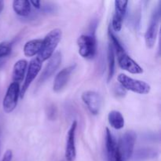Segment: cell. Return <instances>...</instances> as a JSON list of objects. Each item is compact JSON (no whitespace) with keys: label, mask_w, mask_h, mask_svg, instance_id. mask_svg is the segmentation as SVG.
I'll return each instance as SVG.
<instances>
[{"label":"cell","mask_w":161,"mask_h":161,"mask_svg":"<svg viewBox=\"0 0 161 161\" xmlns=\"http://www.w3.org/2000/svg\"><path fill=\"white\" fill-rule=\"evenodd\" d=\"M42 39H32L25 43L24 47V54L26 57H33L39 54L42 48Z\"/></svg>","instance_id":"16"},{"label":"cell","mask_w":161,"mask_h":161,"mask_svg":"<svg viewBox=\"0 0 161 161\" xmlns=\"http://www.w3.org/2000/svg\"><path fill=\"white\" fill-rule=\"evenodd\" d=\"M128 1H115V14L112 20V26L114 31H119L122 28L123 20L127 11Z\"/></svg>","instance_id":"10"},{"label":"cell","mask_w":161,"mask_h":161,"mask_svg":"<svg viewBox=\"0 0 161 161\" xmlns=\"http://www.w3.org/2000/svg\"><path fill=\"white\" fill-rule=\"evenodd\" d=\"M108 123L116 130H120L124 127V118L120 112L113 110L108 113Z\"/></svg>","instance_id":"18"},{"label":"cell","mask_w":161,"mask_h":161,"mask_svg":"<svg viewBox=\"0 0 161 161\" xmlns=\"http://www.w3.org/2000/svg\"><path fill=\"white\" fill-rule=\"evenodd\" d=\"M27 68H28V62L25 60H19L14 64L12 73V79L14 83L20 84L23 81Z\"/></svg>","instance_id":"14"},{"label":"cell","mask_w":161,"mask_h":161,"mask_svg":"<svg viewBox=\"0 0 161 161\" xmlns=\"http://www.w3.org/2000/svg\"><path fill=\"white\" fill-rule=\"evenodd\" d=\"M136 142V135L134 131H127L123 135L117 144V149L123 161H127L131 157Z\"/></svg>","instance_id":"3"},{"label":"cell","mask_w":161,"mask_h":161,"mask_svg":"<svg viewBox=\"0 0 161 161\" xmlns=\"http://www.w3.org/2000/svg\"><path fill=\"white\" fill-rule=\"evenodd\" d=\"M61 63V53L60 52H56L53 53V56L49 59L48 63L46 65L45 69L42 71L41 76L39 78V83H43L44 81L50 78L51 75H53L57 69L59 68Z\"/></svg>","instance_id":"11"},{"label":"cell","mask_w":161,"mask_h":161,"mask_svg":"<svg viewBox=\"0 0 161 161\" xmlns=\"http://www.w3.org/2000/svg\"><path fill=\"white\" fill-rule=\"evenodd\" d=\"M30 4L32 5L36 9H40L41 7V2L40 1H29Z\"/></svg>","instance_id":"22"},{"label":"cell","mask_w":161,"mask_h":161,"mask_svg":"<svg viewBox=\"0 0 161 161\" xmlns=\"http://www.w3.org/2000/svg\"><path fill=\"white\" fill-rule=\"evenodd\" d=\"M12 51V46L8 42L0 43V58H4L9 56Z\"/></svg>","instance_id":"20"},{"label":"cell","mask_w":161,"mask_h":161,"mask_svg":"<svg viewBox=\"0 0 161 161\" xmlns=\"http://www.w3.org/2000/svg\"><path fill=\"white\" fill-rule=\"evenodd\" d=\"M13 158V152L10 149H8L6 151L4 156H3V159L1 161H11Z\"/></svg>","instance_id":"21"},{"label":"cell","mask_w":161,"mask_h":161,"mask_svg":"<svg viewBox=\"0 0 161 161\" xmlns=\"http://www.w3.org/2000/svg\"><path fill=\"white\" fill-rule=\"evenodd\" d=\"M79 53L85 59L94 58L97 50V42L94 36L91 35H82L78 39Z\"/></svg>","instance_id":"4"},{"label":"cell","mask_w":161,"mask_h":161,"mask_svg":"<svg viewBox=\"0 0 161 161\" xmlns=\"http://www.w3.org/2000/svg\"><path fill=\"white\" fill-rule=\"evenodd\" d=\"M120 86L127 91L139 94H149L151 87L147 83L127 76L125 74H119L117 78Z\"/></svg>","instance_id":"2"},{"label":"cell","mask_w":161,"mask_h":161,"mask_svg":"<svg viewBox=\"0 0 161 161\" xmlns=\"http://www.w3.org/2000/svg\"><path fill=\"white\" fill-rule=\"evenodd\" d=\"M82 100L92 115H97L102 107V97L95 91H85L82 94Z\"/></svg>","instance_id":"8"},{"label":"cell","mask_w":161,"mask_h":161,"mask_svg":"<svg viewBox=\"0 0 161 161\" xmlns=\"http://www.w3.org/2000/svg\"><path fill=\"white\" fill-rule=\"evenodd\" d=\"M13 9L17 15L27 17L31 12V4L28 0H15L13 2Z\"/></svg>","instance_id":"17"},{"label":"cell","mask_w":161,"mask_h":161,"mask_svg":"<svg viewBox=\"0 0 161 161\" xmlns=\"http://www.w3.org/2000/svg\"><path fill=\"white\" fill-rule=\"evenodd\" d=\"M20 88L18 83L13 82L8 87L3 102V110L6 113H10L15 109L20 96Z\"/></svg>","instance_id":"5"},{"label":"cell","mask_w":161,"mask_h":161,"mask_svg":"<svg viewBox=\"0 0 161 161\" xmlns=\"http://www.w3.org/2000/svg\"><path fill=\"white\" fill-rule=\"evenodd\" d=\"M75 68V64L69 66L67 68H64L62 70L58 72L54 79V83L53 85V90L54 92L58 93L62 91L63 88L67 85L69 79L71 77V74L74 71Z\"/></svg>","instance_id":"13"},{"label":"cell","mask_w":161,"mask_h":161,"mask_svg":"<svg viewBox=\"0 0 161 161\" xmlns=\"http://www.w3.org/2000/svg\"><path fill=\"white\" fill-rule=\"evenodd\" d=\"M62 36V31L59 28H55L50 31L42 39V48L38 54L37 58L41 61H47L54 53L55 50L60 42Z\"/></svg>","instance_id":"1"},{"label":"cell","mask_w":161,"mask_h":161,"mask_svg":"<svg viewBox=\"0 0 161 161\" xmlns=\"http://www.w3.org/2000/svg\"><path fill=\"white\" fill-rule=\"evenodd\" d=\"M77 127V121L72 122L70 129L68 132V138L65 147V159L67 161H75L76 157L75 149V130Z\"/></svg>","instance_id":"9"},{"label":"cell","mask_w":161,"mask_h":161,"mask_svg":"<svg viewBox=\"0 0 161 161\" xmlns=\"http://www.w3.org/2000/svg\"><path fill=\"white\" fill-rule=\"evenodd\" d=\"M119 67L132 74H141L143 69L136 61H134L126 52L117 55Z\"/></svg>","instance_id":"12"},{"label":"cell","mask_w":161,"mask_h":161,"mask_svg":"<svg viewBox=\"0 0 161 161\" xmlns=\"http://www.w3.org/2000/svg\"><path fill=\"white\" fill-rule=\"evenodd\" d=\"M160 18V9H156L150 19V22L148 26L147 31L145 35V40H146V47L148 48H153L157 41V35H158L159 23Z\"/></svg>","instance_id":"6"},{"label":"cell","mask_w":161,"mask_h":161,"mask_svg":"<svg viewBox=\"0 0 161 161\" xmlns=\"http://www.w3.org/2000/svg\"><path fill=\"white\" fill-rule=\"evenodd\" d=\"M41 69H42V62L37 58H33L30 61L29 65L28 67V72H27L25 81L23 83V86H22V88L20 89V96L21 98L24 97L27 90L29 88L31 83H32L33 80L36 79L38 74L39 73V72L41 71Z\"/></svg>","instance_id":"7"},{"label":"cell","mask_w":161,"mask_h":161,"mask_svg":"<svg viewBox=\"0 0 161 161\" xmlns=\"http://www.w3.org/2000/svg\"><path fill=\"white\" fill-rule=\"evenodd\" d=\"M3 8H4V2L0 0V14H1L2 11L3 10Z\"/></svg>","instance_id":"23"},{"label":"cell","mask_w":161,"mask_h":161,"mask_svg":"<svg viewBox=\"0 0 161 161\" xmlns=\"http://www.w3.org/2000/svg\"><path fill=\"white\" fill-rule=\"evenodd\" d=\"M108 80L109 81L113 76L115 72V51L113 45L109 43L108 49Z\"/></svg>","instance_id":"19"},{"label":"cell","mask_w":161,"mask_h":161,"mask_svg":"<svg viewBox=\"0 0 161 161\" xmlns=\"http://www.w3.org/2000/svg\"><path fill=\"white\" fill-rule=\"evenodd\" d=\"M105 146H106L108 160L113 161L117 151V144L108 128H106V132H105Z\"/></svg>","instance_id":"15"}]
</instances>
